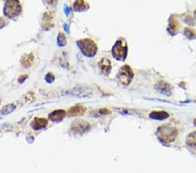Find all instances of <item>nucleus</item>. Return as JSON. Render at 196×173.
<instances>
[{"mask_svg": "<svg viewBox=\"0 0 196 173\" xmlns=\"http://www.w3.org/2000/svg\"><path fill=\"white\" fill-rule=\"evenodd\" d=\"M157 137L164 142H172L177 137V129L170 124H165L161 126L157 130Z\"/></svg>", "mask_w": 196, "mask_h": 173, "instance_id": "nucleus-1", "label": "nucleus"}, {"mask_svg": "<svg viewBox=\"0 0 196 173\" xmlns=\"http://www.w3.org/2000/svg\"><path fill=\"white\" fill-rule=\"evenodd\" d=\"M112 53L113 56L120 60H124L127 55V46L123 40H118L113 46Z\"/></svg>", "mask_w": 196, "mask_h": 173, "instance_id": "nucleus-2", "label": "nucleus"}, {"mask_svg": "<svg viewBox=\"0 0 196 173\" xmlns=\"http://www.w3.org/2000/svg\"><path fill=\"white\" fill-rule=\"evenodd\" d=\"M79 46L82 53L88 57H93L97 52V46L93 40H83L79 41Z\"/></svg>", "mask_w": 196, "mask_h": 173, "instance_id": "nucleus-3", "label": "nucleus"}, {"mask_svg": "<svg viewBox=\"0 0 196 173\" xmlns=\"http://www.w3.org/2000/svg\"><path fill=\"white\" fill-rule=\"evenodd\" d=\"M118 78L122 84L128 85L131 82L132 79L134 78V72L130 67L124 66L119 72Z\"/></svg>", "mask_w": 196, "mask_h": 173, "instance_id": "nucleus-4", "label": "nucleus"}, {"mask_svg": "<svg viewBox=\"0 0 196 173\" xmlns=\"http://www.w3.org/2000/svg\"><path fill=\"white\" fill-rule=\"evenodd\" d=\"M21 12V7L20 4L18 1H9L6 3L5 8V14H7V16L14 18L16 16H18V14Z\"/></svg>", "mask_w": 196, "mask_h": 173, "instance_id": "nucleus-5", "label": "nucleus"}, {"mask_svg": "<svg viewBox=\"0 0 196 173\" xmlns=\"http://www.w3.org/2000/svg\"><path fill=\"white\" fill-rule=\"evenodd\" d=\"M90 129V125L85 122H79L72 125V131L75 133H84Z\"/></svg>", "mask_w": 196, "mask_h": 173, "instance_id": "nucleus-6", "label": "nucleus"}, {"mask_svg": "<svg viewBox=\"0 0 196 173\" xmlns=\"http://www.w3.org/2000/svg\"><path fill=\"white\" fill-rule=\"evenodd\" d=\"M179 20L176 16H171L168 22V31L172 35L175 34L179 30Z\"/></svg>", "mask_w": 196, "mask_h": 173, "instance_id": "nucleus-7", "label": "nucleus"}, {"mask_svg": "<svg viewBox=\"0 0 196 173\" xmlns=\"http://www.w3.org/2000/svg\"><path fill=\"white\" fill-rule=\"evenodd\" d=\"M156 89L159 92L164 94H166L168 95L171 94V91H172V89H171V86H170L168 83H166L165 81H160L157 86H156Z\"/></svg>", "mask_w": 196, "mask_h": 173, "instance_id": "nucleus-8", "label": "nucleus"}, {"mask_svg": "<svg viewBox=\"0 0 196 173\" xmlns=\"http://www.w3.org/2000/svg\"><path fill=\"white\" fill-rule=\"evenodd\" d=\"M71 93L73 94L76 96L85 97V96H88L91 94V90H88V89L85 88V87H79V88H75L73 90H71Z\"/></svg>", "mask_w": 196, "mask_h": 173, "instance_id": "nucleus-9", "label": "nucleus"}, {"mask_svg": "<svg viewBox=\"0 0 196 173\" xmlns=\"http://www.w3.org/2000/svg\"><path fill=\"white\" fill-rule=\"evenodd\" d=\"M169 116L168 113L166 111H153L150 114V117L154 120H164Z\"/></svg>", "mask_w": 196, "mask_h": 173, "instance_id": "nucleus-10", "label": "nucleus"}, {"mask_svg": "<svg viewBox=\"0 0 196 173\" xmlns=\"http://www.w3.org/2000/svg\"><path fill=\"white\" fill-rule=\"evenodd\" d=\"M66 115V112L62 109H58V110L53 111L51 115H49V118L52 121H60Z\"/></svg>", "mask_w": 196, "mask_h": 173, "instance_id": "nucleus-11", "label": "nucleus"}, {"mask_svg": "<svg viewBox=\"0 0 196 173\" xmlns=\"http://www.w3.org/2000/svg\"><path fill=\"white\" fill-rule=\"evenodd\" d=\"M46 125H47V121L44 118H37L31 123V126L36 129L45 128Z\"/></svg>", "mask_w": 196, "mask_h": 173, "instance_id": "nucleus-12", "label": "nucleus"}, {"mask_svg": "<svg viewBox=\"0 0 196 173\" xmlns=\"http://www.w3.org/2000/svg\"><path fill=\"white\" fill-rule=\"evenodd\" d=\"M99 66L101 67V69H102L103 73H105V74H109V72L111 70V63L110 61L107 60V59H103L102 60L100 61L99 63Z\"/></svg>", "mask_w": 196, "mask_h": 173, "instance_id": "nucleus-13", "label": "nucleus"}, {"mask_svg": "<svg viewBox=\"0 0 196 173\" xmlns=\"http://www.w3.org/2000/svg\"><path fill=\"white\" fill-rule=\"evenodd\" d=\"M187 144L192 149L196 150V132H193L187 136Z\"/></svg>", "mask_w": 196, "mask_h": 173, "instance_id": "nucleus-14", "label": "nucleus"}, {"mask_svg": "<svg viewBox=\"0 0 196 173\" xmlns=\"http://www.w3.org/2000/svg\"><path fill=\"white\" fill-rule=\"evenodd\" d=\"M85 111V108L80 105H77L71 108V109L69 110V114L71 115H80L82 113H84Z\"/></svg>", "mask_w": 196, "mask_h": 173, "instance_id": "nucleus-15", "label": "nucleus"}, {"mask_svg": "<svg viewBox=\"0 0 196 173\" xmlns=\"http://www.w3.org/2000/svg\"><path fill=\"white\" fill-rule=\"evenodd\" d=\"M33 60H34V57L32 54H27V55H25L24 58H23L22 62L24 64V66L25 67H30L31 64L33 63Z\"/></svg>", "mask_w": 196, "mask_h": 173, "instance_id": "nucleus-16", "label": "nucleus"}, {"mask_svg": "<svg viewBox=\"0 0 196 173\" xmlns=\"http://www.w3.org/2000/svg\"><path fill=\"white\" fill-rule=\"evenodd\" d=\"M184 34L188 39H194L196 38V31L192 28H185Z\"/></svg>", "mask_w": 196, "mask_h": 173, "instance_id": "nucleus-17", "label": "nucleus"}, {"mask_svg": "<svg viewBox=\"0 0 196 173\" xmlns=\"http://www.w3.org/2000/svg\"><path fill=\"white\" fill-rule=\"evenodd\" d=\"M16 108V106L11 104V105H8V106H5L2 110L0 111V114L1 115H7V114H10L11 112H13Z\"/></svg>", "mask_w": 196, "mask_h": 173, "instance_id": "nucleus-18", "label": "nucleus"}, {"mask_svg": "<svg viewBox=\"0 0 196 173\" xmlns=\"http://www.w3.org/2000/svg\"><path fill=\"white\" fill-rule=\"evenodd\" d=\"M85 2H83V1H78V2H75V3H74V8H75L76 10H80V7L85 8Z\"/></svg>", "mask_w": 196, "mask_h": 173, "instance_id": "nucleus-19", "label": "nucleus"}, {"mask_svg": "<svg viewBox=\"0 0 196 173\" xmlns=\"http://www.w3.org/2000/svg\"><path fill=\"white\" fill-rule=\"evenodd\" d=\"M99 112H100V113L103 112L102 114H104V115H105V114H110V111L108 110V109H105V108H104V109H101Z\"/></svg>", "mask_w": 196, "mask_h": 173, "instance_id": "nucleus-20", "label": "nucleus"}, {"mask_svg": "<svg viewBox=\"0 0 196 173\" xmlns=\"http://www.w3.org/2000/svg\"><path fill=\"white\" fill-rule=\"evenodd\" d=\"M194 125H195V126H196V119H195V120H194Z\"/></svg>", "mask_w": 196, "mask_h": 173, "instance_id": "nucleus-21", "label": "nucleus"}, {"mask_svg": "<svg viewBox=\"0 0 196 173\" xmlns=\"http://www.w3.org/2000/svg\"><path fill=\"white\" fill-rule=\"evenodd\" d=\"M194 15H195V17H196V10H195V12H194Z\"/></svg>", "mask_w": 196, "mask_h": 173, "instance_id": "nucleus-22", "label": "nucleus"}]
</instances>
